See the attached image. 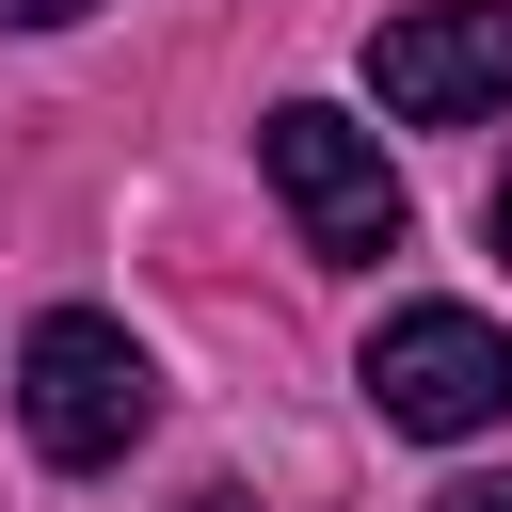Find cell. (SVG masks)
<instances>
[{
    "mask_svg": "<svg viewBox=\"0 0 512 512\" xmlns=\"http://www.w3.org/2000/svg\"><path fill=\"white\" fill-rule=\"evenodd\" d=\"M144 416H160V368H144V336H128V320L48 304V320L16 336V432H32L48 464H128V448H144Z\"/></svg>",
    "mask_w": 512,
    "mask_h": 512,
    "instance_id": "6da1fadb",
    "label": "cell"
},
{
    "mask_svg": "<svg viewBox=\"0 0 512 512\" xmlns=\"http://www.w3.org/2000/svg\"><path fill=\"white\" fill-rule=\"evenodd\" d=\"M256 160H272V192H288V224H304V256H336V272H368V256H400L416 240V192H400V160L352 128V112H320V96H288L272 128H256Z\"/></svg>",
    "mask_w": 512,
    "mask_h": 512,
    "instance_id": "7a4b0ae2",
    "label": "cell"
},
{
    "mask_svg": "<svg viewBox=\"0 0 512 512\" xmlns=\"http://www.w3.org/2000/svg\"><path fill=\"white\" fill-rule=\"evenodd\" d=\"M368 416H384V432H432V448L496 432V416H512V336H496L480 304H400V320L368 336Z\"/></svg>",
    "mask_w": 512,
    "mask_h": 512,
    "instance_id": "3957f363",
    "label": "cell"
},
{
    "mask_svg": "<svg viewBox=\"0 0 512 512\" xmlns=\"http://www.w3.org/2000/svg\"><path fill=\"white\" fill-rule=\"evenodd\" d=\"M368 80H384L400 128H480L512 96V0H416V16H384Z\"/></svg>",
    "mask_w": 512,
    "mask_h": 512,
    "instance_id": "277c9868",
    "label": "cell"
},
{
    "mask_svg": "<svg viewBox=\"0 0 512 512\" xmlns=\"http://www.w3.org/2000/svg\"><path fill=\"white\" fill-rule=\"evenodd\" d=\"M432 512H512V480H448V496H432Z\"/></svg>",
    "mask_w": 512,
    "mask_h": 512,
    "instance_id": "5b68a950",
    "label": "cell"
},
{
    "mask_svg": "<svg viewBox=\"0 0 512 512\" xmlns=\"http://www.w3.org/2000/svg\"><path fill=\"white\" fill-rule=\"evenodd\" d=\"M0 16H16V32H64V16H96V0H0Z\"/></svg>",
    "mask_w": 512,
    "mask_h": 512,
    "instance_id": "8992f818",
    "label": "cell"
},
{
    "mask_svg": "<svg viewBox=\"0 0 512 512\" xmlns=\"http://www.w3.org/2000/svg\"><path fill=\"white\" fill-rule=\"evenodd\" d=\"M480 224H496V256H512V176H496V208H480Z\"/></svg>",
    "mask_w": 512,
    "mask_h": 512,
    "instance_id": "52a82bcc",
    "label": "cell"
}]
</instances>
